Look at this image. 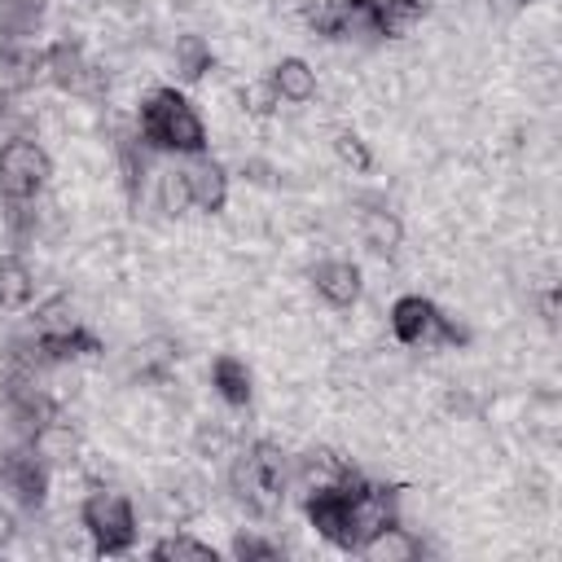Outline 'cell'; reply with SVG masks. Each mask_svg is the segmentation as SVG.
I'll return each mask as SVG.
<instances>
[{"label": "cell", "mask_w": 562, "mask_h": 562, "mask_svg": "<svg viewBox=\"0 0 562 562\" xmlns=\"http://www.w3.org/2000/svg\"><path fill=\"white\" fill-rule=\"evenodd\" d=\"M391 334L404 342V347H426V342H461L465 329L452 325L426 294H400L391 303Z\"/></svg>", "instance_id": "cell-5"}, {"label": "cell", "mask_w": 562, "mask_h": 562, "mask_svg": "<svg viewBox=\"0 0 562 562\" xmlns=\"http://www.w3.org/2000/svg\"><path fill=\"white\" fill-rule=\"evenodd\" d=\"M356 553L369 558V562H413V558L422 553V540L413 536V527H404L400 518H391V522H382L378 531H369V536L356 544Z\"/></svg>", "instance_id": "cell-10"}, {"label": "cell", "mask_w": 562, "mask_h": 562, "mask_svg": "<svg viewBox=\"0 0 562 562\" xmlns=\"http://www.w3.org/2000/svg\"><path fill=\"white\" fill-rule=\"evenodd\" d=\"M211 386H215V395H220L224 404H233V408L250 404V369H246V360L220 356V360L211 364Z\"/></svg>", "instance_id": "cell-15"}, {"label": "cell", "mask_w": 562, "mask_h": 562, "mask_svg": "<svg viewBox=\"0 0 562 562\" xmlns=\"http://www.w3.org/2000/svg\"><path fill=\"white\" fill-rule=\"evenodd\" d=\"M53 176V162H48V149L31 136H13L0 145V198L9 206H26L44 193Z\"/></svg>", "instance_id": "cell-4"}, {"label": "cell", "mask_w": 562, "mask_h": 562, "mask_svg": "<svg viewBox=\"0 0 562 562\" xmlns=\"http://www.w3.org/2000/svg\"><path fill=\"white\" fill-rule=\"evenodd\" d=\"M228 487L250 514H277L290 487V457L277 443H250L233 457Z\"/></svg>", "instance_id": "cell-2"}, {"label": "cell", "mask_w": 562, "mask_h": 562, "mask_svg": "<svg viewBox=\"0 0 562 562\" xmlns=\"http://www.w3.org/2000/svg\"><path fill=\"white\" fill-rule=\"evenodd\" d=\"M9 536H13V514L0 509V544H9Z\"/></svg>", "instance_id": "cell-22"}, {"label": "cell", "mask_w": 562, "mask_h": 562, "mask_svg": "<svg viewBox=\"0 0 562 562\" xmlns=\"http://www.w3.org/2000/svg\"><path fill=\"white\" fill-rule=\"evenodd\" d=\"M0 114H4V97H0Z\"/></svg>", "instance_id": "cell-24"}, {"label": "cell", "mask_w": 562, "mask_h": 562, "mask_svg": "<svg viewBox=\"0 0 562 562\" xmlns=\"http://www.w3.org/2000/svg\"><path fill=\"white\" fill-rule=\"evenodd\" d=\"M268 88H272L277 105H281V101H285V105H307V101L316 97L321 79H316V66H312V61H303V57H281V61L268 70Z\"/></svg>", "instance_id": "cell-11"}, {"label": "cell", "mask_w": 562, "mask_h": 562, "mask_svg": "<svg viewBox=\"0 0 562 562\" xmlns=\"http://www.w3.org/2000/svg\"><path fill=\"white\" fill-rule=\"evenodd\" d=\"M31 299H35V272L18 255H4L0 259V312H22Z\"/></svg>", "instance_id": "cell-14"}, {"label": "cell", "mask_w": 562, "mask_h": 562, "mask_svg": "<svg viewBox=\"0 0 562 562\" xmlns=\"http://www.w3.org/2000/svg\"><path fill=\"white\" fill-rule=\"evenodd\" d=\"M228 448V430L224 426H198V452L202 457H220Z\"/></svg>", "instance_id": "cell-21"}, {"label": "cell", "mask_w": 562, "mask_h": 562, "mask_svg": "<svg viewBox=\"0 0 562 562\" xmlns=\"http://www.w3.org/2000/svg\"><path fill=\"white\" fill-rule=\"evenodd\" d=\"M180 171H184V189H189V206L193 211H206V215L224 211V202H228V171L206 149L189 154L180 162Z\"/></svg>", "instance_id": "cell-8"}, {"label": "cell", "mask_w": 562, "mask_h": 562, "mask_svg": "<svg viewBox=\"0 0 562 562\" xmlns=\"http://www.w3.org/2000/svg\"><path fill=\"white\" fill-rule=\"evenodd\" d=\"M334 154H338L342 167H351L356 176L373 167V158H369V149H364V140H360L356 132H338V136H334Z\"/></svg>", "instance_id": "cell-19"}, {"label": "cell", "mask_w": 562, "mask_h": 562, "mask_svg": "<svg viewBox=\"0 0 562 562\" xmlns=\"http://www.w3.org/2000/svg\"><path fill=\"white\" fill-rule=\"evenodd\" d=\"M0 483L18 505H26V509L44 505V496H48V461L35 452L31 439H18V443H9L0 452Z\"/></svg>", "instance_id": "cell-6"}, {"label": "cell", "mask_w": 562, "mask_h": 562, "mask_svg": "<svg viewBox=\"0 0 562 562\" xmlns=\"http://www.w3.org/2000/svg\"><path fill=\"white\" fill-rule=\"evenodd\" d=\"M312 285L329 307H351V303H360V290H364L360 268L351 259H321L312 268Z\"/></svg>", "instance_id": "cell-9"}, {"label": "cell", "mask_w": 562, "mask_h": 562, "mask_svg": "<svg viewBox=\"0 0 562 562\" xmlns=\"http://www.w3.org/2000/svg\"><path fill=\"white\" fill-rule=\"evenodd\" d=\"M360 9H364V22H369L373 35L400 40V35H413V26L422 22L426 0H360Z\"/></svg>", "instance_id": "cell-12"}, {"label": "cell", "mask_w": 562, "mask_h": 562, "mask_svg": "<svg viewBox=\"0 0 562 562\" xmlns=\"http://www.w3.org/2000/svg\"><path fill=\"white\" fill-rule=\"evenodd\" d=\"M136 127H140V140L145 145L167 149L176 158H189V154H202L206 149V123L193 110V101L184 92H176V88H154L140 101Z\"/></svg>", "instance_id": "cell-1"}, {"label": "cell", "mask_w": 562, "mask_h": 562, "mask_svg": "<svg viewBox=\"0 0 562 562\" xmlns=\"http://www.w3.org/2000/svg\"><path fill=\"white\" fill-rule=\"evenodd\" d=\"M154 558H162V562H215V549L193 540V536H167L154 544Z\"/></svg>", "instance_id": "cell-17"}, {"label": "cell", "mask_w": 562, "mask_h": 562, "mask_svg": "<svg viewBox=\"0 0 562 562\" xmlns=\"http://www.w3.org/2000/svg\"><path fill=\"white\" fill-rule=\"evenodd\" d=\"M79 527L97 553H127L136 544V509L114 487H92L79 505Z\"/></svg>", "instance_id": "cell-3"}, {"label": "cell", "mask_w": 562, "mask_h": 562, "mask_svg": "<svg viewBox=\"0 0 562 562\" xmlns=\"http://www.w3.org/2000/svg\"><path fill=\"white\" fill-rule=\"evenodd\" d=\"M44 70L57 88L75 92V97H97L101 92V70L83 57V48L75 40H57L48 53H44Z\"/></svg>", "instance_id": "cell-7"}, {"label": "cell", "mask_w": 562, "mask_h": 562, "mask_svg": "<svg viewBox=\"0 0 562 562\" xmlns=\"http://www.w3.org/2000/svg\"><path fill=\"white\" fill-rule=\"evenodd\" d=\"M233 558H281V544L259 540V536H237L233 540Z\"/></svg>", "instance_id": "cell-20"}, {"label": "cell", "mask_w": 562, "mask_h": 562, "mask_svg": "<svg viewBox=\"0 0 562 562\" xmlns=\"http://www.w3.org/2000/svg\"><path fill=\"white\" fill-rule=\"evenodd\" d=\"M360 241L373 250V255H395L404 246V224L395 211L386 206H369L360 211Z\"/></svg>", "instance_id": "cell-13"}, {"label": "cell", "mask_w": 562, "mask_h": 562, "mask_svg": "<svg viewBox=\"0 0 562 562\" xmlns=\"http://www.w3.org/2000/svg\"><path fill=\"white\" fill-rule=\"evenodd\" d=\"M171 66H176V79H184V83H198L206 70H211V44L202 40V35H176V44H171Z\"/></svg>", "instance_id": "cell-16"}, {"label": "cell", "mask_w": 562, "mask_h": 562, "mask_svg": "<svg viewBox=\"0 0 562 562\" xmlns=\"http://www.w3.org/2000/svg\"><path fill=\"white\" fill-rule=\"evenodd\" d=\"M487 4H501V9H518L522 0H487Z\"/></svg>", "instance_id": "cell-23"}, {"label": "cell", "mask_w": 562, "mask_h": 562, "mask_svg": "<svg viewBox=\"0 0 562 562\" xmlns=\"http://www.w3.org/2000/svg\"><path fill=\"white\" fill-rule=\"evenodd\" d=\"M158 211H167V215L189 211V189H184V171H180V162H171V167L158 171Z\"/></svg>", "instance_id": "cell-18"}]
</instances>
